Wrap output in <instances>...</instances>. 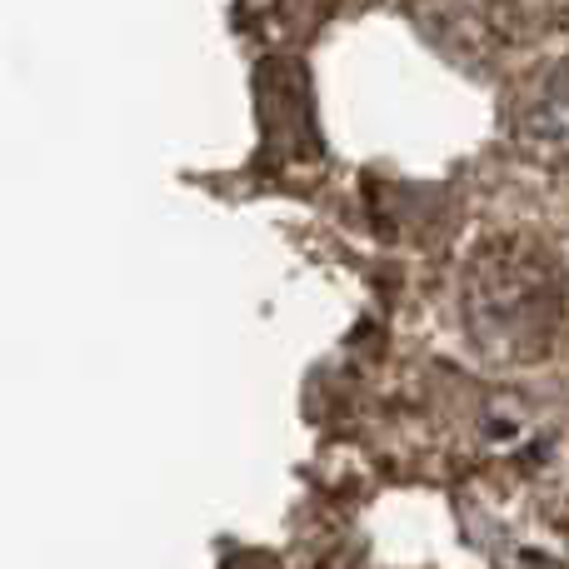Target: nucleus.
I'll list each match as a JSON object with an SVG mask.
<instances>
[{
  "label": "nucleus",
  "mask_w": 569,
  "mask_h": 569,
  "mask_svg": "<svg viewBox=\"0 0 569 569\" xmlns=\"http://www.w3.org/2000/svg\"><path fill=\"white\" fill-rule=\"evenodd\" d=\"M420 20L435 46L450 50L455 60H475V66L505 56L525 36L520 0H425Z\"/></svg>",
  "instance_id": "obj_3"
},
{
  "label": "nucleus",
  "mask_w": 569,
  "mask_h": 569,
  "mask_svg": "<svg viewBox=\"0 0 569 569\" xmlns=\"http://www.w3.org/2000/svg\"><path fill=\"white\" fill-rule=\"evenodd\" d=\"M505 120H510V140L525 160L569 176V50L535 66L515 86Z\"/></svg>",
  "instance_id": "obj_2"
},
{
  "label": "nucleus",
  "mask_w": 569,
  "mask_h": 569,
  "mask_svg": "<svg viewBox=\"0 0 569 569\" xmlns=\"http://www.w3.org/2000/svg\"><path fill=\"white\" fill-rule=\"evenodd\" d=\"M550 6H560V10H569V0H550Z\"/></svg>",
  "instance_id": "obj_4"
},
{
  "label": "nucleus",
  "mask_w": 569,
  "mask_h": 569,
  "mask_svg": "<svg viewBox=\"0 0 569 569\" xmlns=\"http://www.w3.org/2000/svg\"><path fill=\"white\" fill-rule=\"evenodd\" d=\"M569 325V276L545 240L490 236L460 270V330L490 365H535Z\"/></svg>",
  "instance_id": "obj_1"
}]
</instances>
